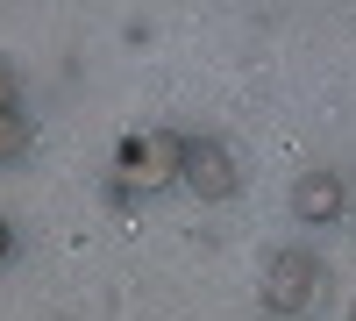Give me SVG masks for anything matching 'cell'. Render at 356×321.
I'll list each match as a JSON object with an SVG mask.
<instances>
[{
    "mask_svg": "<svg viewBox=\"0 0 356 321\" xmlns=\"http://www.w3.org/2000/svg\"><path fill=\"white\" fill-rule=\"evenodd\" d=\"M178 171H186V136H178V129L129 136L122 150H114V193H122V200H150V193L178 186Z\"/></svg>",
    "mask_w": 356,
    "mask_h": 321,
    "instance_id": "obj_1",
    "label": "cell"
},
{
    "mask_svg": "<svg viewBox=\"0 0 356 321\" xmlns=\"http://www.w3.org/2000/svg\"><path fill=\"white\" fill-rule=\"evenodd\" d=\"M321 285H328V272H321V257L300 250V243H285L264 257V279H257V293L271 314H314L321 307Z\"/></svg>",
    "mask_w": 356,
    "mask_h": 321,
    "instance_id": "obj_2",
    "label": "cell"
},
{
    "mask_svg": "<svg viewBox=\"0 0 356 321\" xmlns=\"http://www.w3.org/2000/svg\"><path fill=\"white\" fill-rule=\"evenodd\" d=\"M178 186H186L193 200H235L243 164H235V150L221 136H186V171H178Z\"/></svg>",
    "mask_w": 356,
    "mask_h": 321,
    "instance_id": "obj_3",
    "label": "cell"
},
{
    "mask_svg": "<svg viewBox=\"0 0 356 321\" xmlns=\"http://www.w3.org/2000/svg\"><path fill=\"white\" fill-rule=\"evenodd\" d=\"M292 214L314 221V228L342 221V214H349V179H342V171H307V179L292 186Z\"/></svg>",
    "mask_w": 356,
    "mask_h": 321,
    "instance_id": "obj_4",
    "label": "cell"
},
{
    "mask_svg": "<svg viewBox=\"0 0 356 321\" xmlns=\"http://www.w3.org/2000/svg\"><path fill=\"white\" fill-rule=\"evenodd\" d=\"M29 150V122H22V114H0V164H15Z\"/></svg>",
    "mask_w": 356,
    "mask_h": 321,
    "instance_id": "obj_5",
    "label": "cell"
},
{
    "mask_svg": "<svg viewBox=\"0 0 356 321\" xmlns=\"http://www.w3.org/2000/svg\"><path fill=\"white\" fill-rule=\"evenodd\" d=\"M0 114H22V86H15L8 65H0Z\"/></svg>",
    "mask_w": 356,
    "mask_h": 321,
    "instance_id": "obj_6",
    "label": "cell"
},
{
    "mask_svg": "<svg viewBox=\"0 0 356 321\" xmlns=\"http://www.w3.org/2000/svg\"><path fill=\"white\" fill-rule=\"evenodd\" d=\"M8 257H15V228L0 221V265H8Z\"/></svg>",
    "mask_w": 356,
    "mask_h": 321,
    "instance_id": "obj_7",
    "label": "cell"
}]
</instances>
